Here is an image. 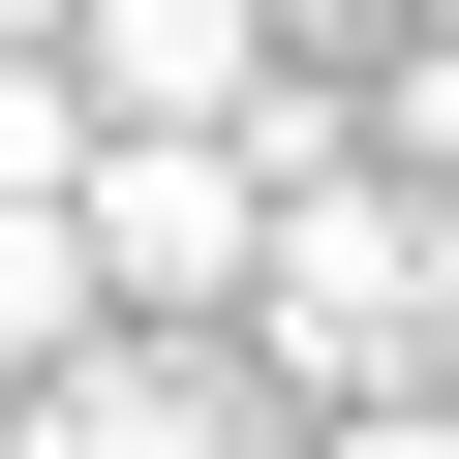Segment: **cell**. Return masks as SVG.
<instances>
[{"mask_svg":"<svg viewBox=\"0 0 459 459\" xmlns=\"http://www.w3.org/2000/svg\"><path fill=\"white\" fill-rule=\"evenodd\" d=\"M246 337H276V398H429V337H459V214H429V184H368V153H276Z\"/></svg>","mask_w":459,"mask_h":459,"instance_id":"obj_1","label":"cell"},{"mask_svg":"<svg viewBox=\"0 0 459 459\" xmlns=\"http://www.w3.org/2000/svg\"><path fill=\"white\" fill-rule=\"evenodd\" d=\"M246 246H276V153L246 123H92V276L123 307H246Z\"/></svg>","mask_w":459,"mask_h":459,"instance_id":"obj_2","label":"cell"},{"mask_svg":"<svg viewBox=\"0 0 459 459\" xmlns=\"http://www.w3.org/2000/svg\"><path fill=\"white\" fill-rule=\"evenodd\" d=\"M62 62H92V123H246L276 0H62Z\"/></svg>","mask_w":459,"mask_h":459,"instance_id":"obj_3","label":"cell"},{"mask_svg":"<svg viewBox=\"0 0 459 459\" xmlns=\"http://www.w3.org/2000/svg\"><path fill=\"white\" fill-rule=\"evenodd\" d=\"M31 459H246L214 368H31Z\"/></svg>","mask_w":459,"mask_h":459,"instance_id":"obj_4","label":"cell"},{"mask_svg":"<svg viewBox=\"0 0 459 459\" xmlns=\"http://www.w3.org/2000/svg\"><path fill=\"white\" fill-rule=\"evenodd\" d=\"M92 307H123L92 276V184H0V368H92Z\"/></svg>","mask_w":459,"mask_h":459,"instance_id":"obj_5","label":"cell"},{"mask_svg":"<svg viewBox=\"0 0 459 459\" xmlns=\"http://www.w3.org/2000/svg\"><path fill=\"white\" fill-rule=\"evenodd\" d=\"M307 459H459V398H307Z\"/></svg>","mask_w":459,"mask_h":459,"instance_id":"obj_6","label":"cell"},{"mask_svg":"<svg viewBox=\"0 0 459 459\" xmlns=\"http://www.w3.org/2000/svg\"><path fill=\"white\" fill-rule=\"evenodd\" d=\"M0 459H31V368H0Z\"/></svg>","mask_w":459,"mask_h":459,"instance_id":"obj_7","label":"cell"},{"mask_svg":"<svg viewBox=\"0 0 459 459\" xmlns=\"http://www.w3.org/2000/svg\"><path fill=\"white\" fill-rule=\"evenodd\" d=\"M0 31H62V0H0Z\"/></svg>","mask_w":459,"mask_h":459,"instance_id":"obj_8","label":"cell"}]
</instances>
